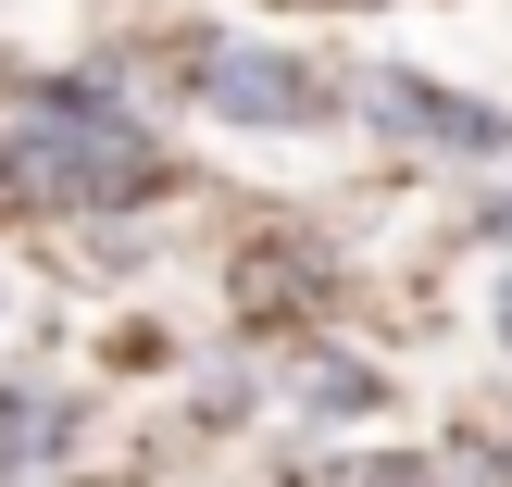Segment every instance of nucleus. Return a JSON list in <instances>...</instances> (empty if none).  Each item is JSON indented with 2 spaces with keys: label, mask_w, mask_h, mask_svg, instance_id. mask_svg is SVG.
<instances>
[{
  "label": "nucleus",
  "mask_w": 512,
  "mask_h": 487,
  "mask_svg": "<svg viewBox=\"0 0 512 487\" xmlns=\"http://www.w3.org/2000/svg\"><path fill=\"white\" fill-rule=\"evenodd\" d=\"M500 350H512V288H500Z\"/></svg>",
  "instance_id": "obj_6"
},
{
  "label": "nucleus",
  "mask_w": 512,
  "mask_h": 487,
  "mask_svg": "<svg viewBox=\"0 0 512 487\" xmlns=\"http://www.w3.org/2000/svg\"><path fill=\"white\" fill-rule=\"evenodd\" d=\"M0 163H13V188L38 213H138V200L175 188L163 138L138 125V100L113 75H38L25 113L0 125Z\"/></svg>",
  "instance_id": "obj_1"
},
{
  "label": "nucleus",
  "mask_w": 512,
  "mask_h": 487,
  "mask_svg": "<svg viewBox=\"0 0 512 487\" xmlns=\"http://www.w3.org/2000/svg\"><path fill=\"white\" fill-rule=\"evenodd\" d=\"M63 450H75V400L63 388H0V487L50 475Z\"/></svg>",
  "instance_id": "obj_4"
},
{
  "label": "nucleus",
  "mask_w": 512,
  "mask_h": 487,
  "mask_svg": "<svg viewBox=\"0 0 512 487\" xmlns=\"http://www.w3.org/2000/svg\"><path fill=\"white\" fill-rule=\"evenodd\" d=\"M0 200H13V163H0Z\"/></svg>",
  "instance_id": "obj_7"
},
{
  "label": "nucleus",
  "mask_w": 512,
  "mask_h": 487,
  "mask_svg": "<svg viewBox=\"0 0 512 487\" xmlns=\"http://www.w3.org/2000/svg\"><path fill=\"white\" fill-rule=\"evenodd\" d=\"M325 75L300 63V50H275V38H213L200 50V113L213 125H263V138H300V125H325Z\"/></svg>",
  "instance_id": "obj_2"
},
{
  "label": "nucleus",
  "mask_w": 512,
  "mask_h": 487,
  "mask_svg": "<svg viewBox=\"0 0 512 487\" xmlns=\"http://www.w3.org/2000/svg\"><path fill=\"white\" fill-rule=\"evenodd\" d=\"M325 487H438V463H338Z\"/></svg>",
  "instance_id": "obj_5"
},
{
  "label": "nucleus",
  "mask_w": 512,
  "mask_h": 487,
  "mask_svg": "<svg viewBox=\"0 0 512 487\" xmlns=\"http://www.w3.org/2000/svg\"><path fill=\"white\" fill-rule=\"evenodd\" d=\"M363 113L388 125V138L438 150V163H512V113H500V100L438 88V75H413V63H375L363 75Z\"/></svg>",
  "instance_id": "obj_3"
}]
</instances>
